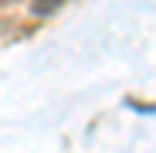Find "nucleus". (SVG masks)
Masks as SVG:
<instances>
[{"mask_svg":"<svg viewBox=\"0 0 156 153\" xmlns=\"http://www.w3.org/2000/svg\"><path fill=\"white\" fill-rule=\"evenodd\" d=\"M65 4H68V0H34V4H31V14H34V17H51L55 10H61Z\"/></svg>","mask_w":156,"mask_h":153,"instance_id":"1","label":"nucleus"},{"mask_svg":"<svg viewBox=\"0 0 156 153\" xmlns=\"http://www.w3.org/2000/svg\"><path fill=\"white\" fill-rule=\"evenodd\" d=\"M0 4H7V0H0Z\"/></svg>","mask_w":156,"mask_h":153,"instance_id":"2","label":"nucleus"}]
</instances>
